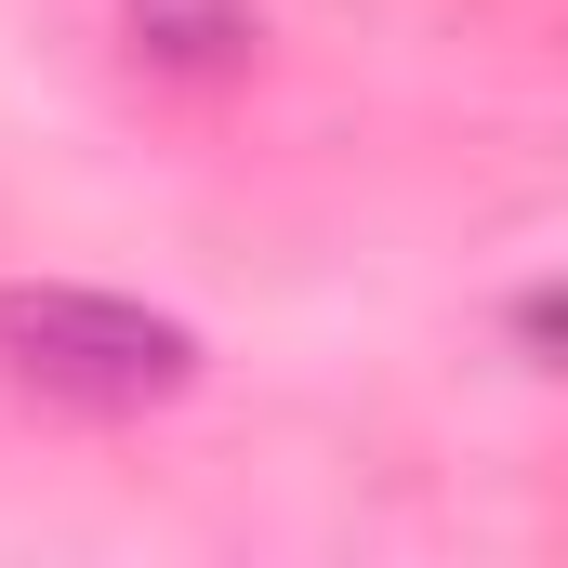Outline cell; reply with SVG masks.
Segmentation results:
<instances>
[{
    "label": "cell",
    "mask_w": 568,
    "mask_h": 568,
    "mask_svg": "<svg viewBox=\"0 0 568 568\" xmlns=\"http://www.w3.org/2000/svg\"><path fill=\"white\" fill-rule=\"evenodd\" d=\"M0 371L53 410H93V424H133L172 410L199 384V331L159 317L133 291H80V278H13L0 291Z\"/></svg>",
    "instance_id": "obj_1"
},
{
    "label": "cell",
    "mask_w": 568,
    "mask_h": 568,
    "mask_svg": "<svg viewBox=\"0 0 568 568\" xmlns=\"http://www.w3.org/2000/svg\"><path fill=\"white\" fill-rule=\"evenodd\" d=\"M120 27H133L145 67H172V80H225V67H252V40H265L252 0H120Z\"/></svg>",
    "instance_id": "obj_2"
}]
</instances>
